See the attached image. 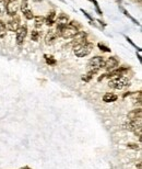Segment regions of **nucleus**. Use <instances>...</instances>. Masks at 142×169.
<instances>
[{
    "mask_svg": "<svg viewBox=\"0 0 142 169\" xmlns=\"http://www.w3.org/2000/svg\"><path fill=\"white\" fill-rule=\"evenodd\" d=\"M79 22L77 21H70L68 23V25H66L64 29L61 30L60 36L64 37L66 40L68 39H72L73 36L79 32V29H80V24H78Z\"/></svg>",
    "mask_w": 142,
    "mask_h": 169,
    "instance_id": "nucleus-1",
    "label": "nucleus"
},
{
    "mask_svg": "<svg viewBox=\"0 0 142 169\" xmlns=\"http://www.w3.org/2000/svg\"><path fill=\"white\" fill-rule=\"evenodd\" d=\"M93 47H94L93 43L86 41L84 43L75 45V46L73 47V53H75V55L78 56V57H85V56H88V55L92 52Z\"/></svg>",
    "mask_w": 142,
    "mask_h": 169,
    "instance_id": "nucleus-2",
    "label": "nucleus"
},
{
    "mask_svg": "<svg viewBox=\"0 0 142 169\" xmlns=\"http://www.w3.org/2000/svg\"><path fill=\"white\" fill-rule=\"evenodd\" d=\"M104 64H105V59L103 56H94L88 63V72H92L96 74L99 69L103 68Z\"/></svg>",
    "mask_w": 142,
    "mask_h": 169,
    "instance_id": "nucleus-3",
    "label": "nucleus"
},
{
    "mask_svg": "<svg viewBox=\"0 0 142 169\" xmlns=\"http://www.w3.org/2000/svg\"><path fill=\"white\" fill-rule=\"evenodd\" d=\"M128 83H129V81H128L127 77H125L124 75H121V76H118V77L110 78L109 83H108V86L112 87L113 89L121 90V89H124L125 87H127Z\"/></svg>",
    "mask_w": 142,
    "mask_h": 169,
    "instance_id": "nucleus-4",
    "label": "nucleus"
},
{
    "mask_svg": "<svg viewBox=\"0 0 142 169\" xmlns=\"http://www.w3.org/2000/svg\"><path fill=\"white\" fill-rule=\"evenodd\" d=\"M70 22L69 20V17L67 15H64V13H61V15H58V18H56V21L55 23L57 24V29H56V34L57 36H60V33H61V30L64 29L66 25H68V23Z\"/></svg>",
    "mask_w": 142,
    "mask_h": 169,
    "instance_id": "nucleus-5",
    "label": "nucleus"
},
{
    "mask_svg": "<svg viewBox=\"0 0 142 169\" xmlns=\"http://www.w3.org/2000/svg\"><path fill=\"white\" fill-rule=\"evenodd\" d=\"M20 26H21V19H20L19 15H13V17L7 22V25H6V28H7L9 31H12V32H15Z\"/></svg>",
    "mask_w": 142,
    "mask_h": 169,
    "instance_id": "nucleus-6",
    "label": "nucleus"
},
{
    "mask_svg": "<svg viewBox=\"0 0 142 169\" xmlns=\"http://www.w3.org/2000/svg\"><path fill=\"white\" fill-rule=\"evenodd\" d=\"M6 11L8 15L13 17L18 13L19 11V4L17 1H6Z\"/></svg>",
    "mask_w": 142,
    "mask_h": 169,
    "instance_id": "nucleus-7",
    "label": "nucleus"
},
{
    "mask_svg": "<svg viewBox=\"0 0 142 169\" xmlns=\"http://www.w3.org/2000/svg\"><path fill=\"white\" fill-rule=\"evenodd\" d=\"M15 32H17L15 40H17V43L20 45V44L23 43V41L25 40V37L28 35V28H26V25H22V26H20Z\"/></svg>",
    "mask_w": 142,
    "mask_h": 169,
    "instance_id": "nucleus-8",
    "label": "nucleus"
},
{
    "mask_svg": "<svg viewBox=\"0 0 142 169\" xmlns=\"http://www.w3.org/2000/svg\"><path fill=\"white\" fill-rule=\"evenodd\" d=\"M86 37H88V33L84 32V31H79V32L72 37L73 40L71 42V45L75 46V45H79V44H81V43H84V42H86Z\"/></svg>",
    "mask_w": 142,
    "mask_h": 169,
    "instance_id": "nucleus-9",
    "label": "nucleus"
},
{
    "mask_svg": "<svg viewBox=\"0 0 142 169\" xmlns=\"http://www.w3.org/2000/svg\"><path fill=\"white\" fill-rule=\"evenodd\" d=\"M118 64H119V61L116 57H109L107 61H105V64H104V68L106 69L107 72H110V70H113V69L117 68Z\"/></svg>",
    "mask_w": 142,
    "mask_h": 169,
    "instance_id": "nucleus-10",
    "label": "nucleus"
},
{
    "mask_svg": "<svg viewBox=\"0 0 142 169\" xmlns=\"http://www.w3.org/2000/svg\"><path fill=\"white\" fill-rule=\"evenodd\" d=\"M128 70V67H126V66H122V67H117V68L113 69V70H110L109 74L108 75H106V77H108V78H114V77H118V76H121L124 75V72H126Z\"/></svg>",
    "mask_w": 142,
    "mask_h": 169,
    "instance_id": "nucleus-11",
    "label": "nucleus"
},
{
    "mask_svg": "<svg viewBox=\"0 0 142 169\" xmlns=\"http://www.w3.org/2000/svg\"><path fill=\"white\" fill-rule=\"evenodd\" d=\"M57 37H58V36H57L56 32H55L54 30H49V31L47 32L46 35H45V44H46V45H53V44L55 43Z\"/></svg>",
    "mask_w": 142,
    "mask_h": 169,
    "instance_id": "nucleus-12",
    "label": "nucleus"
},
{
    "mask_svg": "<svg viewBox=\"0 0 142 169\" xmlns=\"http://www.w3.org/2000/svg\"><path fill=\"white\" fill-rule=\"evenodd\" d=\"M141 115H142V112H141V109H135V110H132L131 112H129L128 113V119L132 121V120H137V119H141Z\"/></svg>",
    "mask_w": 142,
    "mask_h": 169,
    "instance_id": "nucleus-13",
    "label": "nucleus"
},
{
    "mask_svg": "<svg viewBox=\"0 0 142 169\" xmlns=\"http://www.w3.org/2000/svg\"><path fill=\"white\" fill-rule=\"evenodd\" d=\"M56 12L55 11H50L49 13H48V15H47L46 18H45V23H46L48 26H51V25L55 23V21H56Z\"/></svg>",
    "mask_w": 142,
    "mask_h": 169,
    "instance_id": "nucleus-14",
    "label": "nucleus"
},
{
    "mask_svg": "<svg viewBox=\"0 0 142 169\" xmlns=\"http://www.w3.org/2000/svg\"><path fill=\"white\" fill-rule=\"evenodd\" d=\"M118 99V97L115 94H110V92H107L103 96V101L106 102V103H109V102H114Z\"/></svg>",
    "mask_w": 142,
    "mask_h": 169,
    "instance_id": "nucleus-15",
    "label": "nucleus"
},
{
    "mask_svg": "<svg viewBox=\"0 0 142 169\" xmlns=\"http://www.w3.org/2000/svg\"><path fill=\"white\" fill-rule=\"evenodd\" d=\"M44 23H45V17H42V15L34 17V25L36 29H41Z\"/></svg>",
    "mask_w": 142,
    "mask_h": 169,
    "instance_id": "nucleus-16",
    "label": "nucleus"
},
{
    "mask_svg": "<svg viewBox=\"0 0 142 169\" xmlns=\"http://www.w3.org/2000/svg\"><path fill=\"white\" fill-rule=\"evenodd\" d=\"M44 58H45V61H46V63L49 66H55V65L57 64V61H56V58L54 57V56H51V55H47L45 54L44 55Z\"/></svg>",
    "mask_w": 142,
    "mask_h": 169,
    "instance_id": "nucleus-17",
    "label": "nucleus"
},
{
    "mask_svg": "<svg viewBox=\"0 0 142 169\" xmlns=\"http://www.w3.org/2000/svg\"><path fill=\"white\" fill-rule=\"evenodd\" d=\"M6 30H7V28H6V24H4V22L0 20V39H2V37H4V36H6V34H7Z\"/></svg>",
    "mask_w": 142,
    "mask_h": 169,
    "instance_id": "nucleus-18",
    "label": "nucleus"
},
{
    "mask_svg": "<svg viewBox=\"0 0 142 169\" xmlns=\"http://www.w3.org/2000/svg\"><path fill=\"white\" fill-rule=\"evenodd\" d=\"M94 75H95L94 72H88L86 74H85V75H83V77H82V80H83V81H85V83H89L90 80L93 78V76H94Z\"/></svg>",
    "mask_w": 142,
    "mask_h": 169,
    "instance_id": "nucleus-19",
    "label": "nucleus"
},
{
    "mask_svg": "<svg viewBox=\"0 0 142 169\" xmlns=\"http://www.w3.org/2000/svg\"><path fill=\"white\" fill-rule=\"evenodd\" d=\"M39 37H41V33H39L37 30H33L32 34H31V39H32V41H34V42H37Z\"/></svg>",
    "mask_w": 142,
    "mask_h": 169,
    "instance_id": "nucleus-20",
    "label": "nucleus"
},
{
    "mask_svg": "<svg viewBox=\"0 0 142 169\" xmlns=\"http://www.w3.org/2000/svg\"><path fill=\"white\" fill-rule=\"evenodd\" d=\"M20 8H21L22 12L28 10V9H30V8H28V0H22L21 4H20Z\"/></svg>",
    "mask_w": 142,
    "mask_h": 169,
    "instance_id": "nucleus-21",
    "label": "nucleus"
},
{
    "mask_svg": "<svg viewBox=\"0 0 142 169\" xmlns=\"http://www.w3.org/2000/svg\"><path fill=\"white\" fill-rule=\"evenodd\" d=\"M23 15H24L25 19H28V20H32V19H34V13H33L32 10H26L23 12Z\"/></svg>",
    "mask_w": 142,
    "mask_h": 169,
    "instance_id": "nucleus-22",
    "label": "nucleus"
},
{
    "mask_svg": "<svg viewBox=\"0 0 142 169\" xmlns=\"http://www.w3.org/2000/svg\"><path fill=\"white\" fill-rule=\"evenodd\" d=\"M6 11V0H0V17L4 15Z\"/></svg>",
    "mask_w": 142,
    "mask_h": 169,
    "instance_id": "nucleus-23",
    "label": "nucleus"
},
{
    "mask_svg": "<svg viewBox=\"0 0 142 169\" xmlns=\"http://www.w3.org/2000/svg\"><path fill=\"white\" fill-rule=\"evenodd\" d=\"M97 46H99V48L101 50H103V52H110V48L108 46H106V45H104L103 43H99L97 44Z\"/></svg>",
    "mask_w": 142,
    "mask_h": 169,
    "instance_id": "nucleus-24",
    "label": "nucleus"
},
{
    "mask_svg": "<svg viewBox=\"0 0 142 169\" xmlns=\"http://www.w3.org/2000/svg\"><path fill=\"white\" fill-rule=\"evenodd\" d=\"M89 1H91V2H93V4H95V8H96V11H97V13H99V15H103V12H102V11L99 10V2H97V1H96V0H89Z\"/></svg>",
    "mask_w": 142,
    "mask_h": 169,
    "instance_id": "nucleus-25",
    "label": "nucleus"
},
{
    "mask_svg": "<svg viewBox=\"0 0 142 169\" xmlns=\"http://www.w3.org/2000/svg\"><path fill=\"white\" fill-rule=\"evenodd\" d=\"M122 11H124V13H125V15H126V17H128V18H130V19H131V20H132V21H133V22H135V24L140 25V23H139L138 21H135V19H133V18H132V17H131V15H130V13H128V12H127V11H126V10H122Z\"/></svg>",
    "mask_w": 142,
    "mask_h": 169,
    "instance_id": "nucleus-26",
    "label": "nucleus"
},
{
    "mask_svg": "<svg viewBox=\"0 0 142 169\" xmlns=\"http://www.w3.org/2000/svg\"><path fill=\"white\" fill-rule=\"evenodd\" d=\"M81 12H82V13H83V15H85V17H86V18L89 19L90 21H93V20H94V19H93L92 17H91V15H90L89 13H88V12H86V11H84V10H83V9H81Z\"/></svg>",
    "mask_w": 142,
    "mask_h": 169,
    "instance_id": "nucleus-27",
    "label": "nucleus"
},
{
    "mask_svg": "<svg viewBox=\"0 0 142 169\" xmlns=\"http://www.w3.org/2000/svg\"><path fill=\"white\" fill-rule=\"evenodd\" d=\"M127 146L129 148H133V149H139V146L137 144H132V143H129V144H127Z\"/></svg>",
    "mask_w": 142,
    "mask_h": 169,
    "instance_id": "nucleus-28",
    "label": "nucleus"
},
{
    "mask_svg": "<svg viewBox=\"0 0 142 169\" xmlns=\"http://www.w3.org/2000/svg\"><path fill=\"white\" fill-rule=\"evenodd\" d=\"M126 39H127V41H128V42H129V43H130V44H131L132 46H135V48H137V50H140V47H137V45H135V44L133 43V42H132V41L130 40V39H129V37H128V36H126Z\"/></svg>",
    "mask_w": 142,
    "mask_h": 169,
    "instance_id": "nucleus-29",
    "label": "nucleus"
},
{
    "mask_svg": "<svg viewBox=\"0 0 142 169\" xmlns=\"http://www.w3.org/2000/svg\"><path fill=\"white\" fill-rule=\"evenodd\" d=\"M138 168H139V169H141V162H139V165H138Z\"/></svg>",
    "mask_w": 142,
    "mask_h": 169,
    "instance_id": "nucleus-30",
    "label": "nucleus"
},
{
    "mask_svg": "<svg viewBox=\"0 0 142 169\" xmlns=\"http://www.w3.org/2000/svg\"><path fill=\"white\" fill-rule=\"evenodd\" d=\"M6 1H17V0H6Z\"/></svg>",
    "mask_w": 142,
    "mask_h": 169,
    "instance_id": "nucleus-31",
    "label": "nucleus"
},
{
    "mask_svg": "<svg viewBox=\"0 0 142 169\" xmlns=\"http://www.w3.org/2000/svg\"><path fill=\"white\" fill-rule=\"evenodd\" d=\"M34 1H37V2H39V1H42V0H34Z\"/></svg>",
    "mask_w": 142,
    "mask_h": 169,
    "instance_id": "nucleus-32",
    "label": "nucleus"
},
{
    "mask_svg": "<svg viewBox=\"0 0 142 169\" xmlns=\"http://www.w3.org/2000/svg\"><path fill=\"white\" fill-rule=\"evenodd\" d=\"M23 169H30V168H28V167H25V168H23Z\"/></svg>",
    "mask_w": 142,
    "mask_h": 169,
    "instance_id": "nucleus-33",
    "label": "nucleus"
}]
</instances>
